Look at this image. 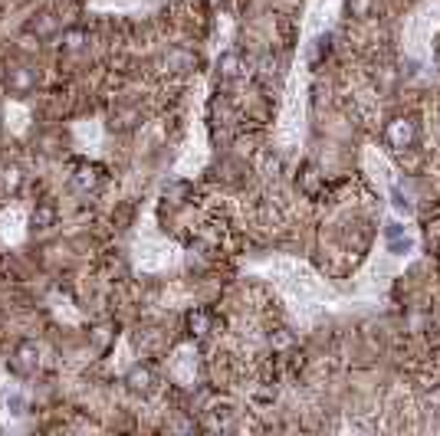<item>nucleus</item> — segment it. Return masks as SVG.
<instances>
[{
    "label": "nucleus",
    "mask_w": 440,
    "mask_h": 436,
    "mask_svg": "<svg viewBox=\"0 0 440 436\" xmlns=\"http://www.w3.org/2000/svg\"><path fill=\"white\" fill-rule=\"evenodd\" d=\"M3 86L10 89V95H30L36 89V73L30 66H10L3 75Z\"/></svg>",
    "instance_id": "f257e3e1"
},
{
    "label": "nucleus",
    "mask_w": 440,
    "mask_h": 436,
    "mask_svg": "<svg viewBox=\"0 0 440 436\" xmlns=\"http://www.w3.org/2000/svg\"><path fill=\"white\" fill-rule=\"evenodd\" d=\"M36 361H40V348L33 345V341H23V345H16L14 367L20 371V374H30V371H36Z\"/></svg>",
    "instance_id": "f03ea898"
},
{
    "label": "nucleus",
    "mask_w": 440,
    "mask_h": 436,
    "mask_svg": "<svg viewBox=\"0 0 440 436\" xmlns=\"http://www.w3.org/2000/svg\"><path fill=\"white\" fill-rule=\"evenodd\" d=\"M410 138H414V132H410V121H395L391 128H388V141L395 145V148H408L410 145Z\"/></svg>",
    "instance_id": "7ed1b4c3"
},
{
    "label": "nucleus",
    "mask_w": 440,
    "mask_h": 436,
    "mask_svg": "<svg viewBox=\"0 0 440 436\" xmlns=\"http://www.w3.org/2000/svg\"><path fill=\"white\" fill-rule=\"evenodd\" d=\"M33 33H36V40H46V36H53L56 33V20L53 14H40L33 20Z\"/></svg>",
    "instance_id": "20e7f679"
},
{
    "label": "nucleus",
    "mask_w": 440,
    "mask_h": 436,
    "mask_svg": "<svg viewBox=\"0 0 440 436\" xmlns=\"http://www.w3.org/2000/svg\"><path fill=\"white\" fill-rule=\"evenodd\" d=\"M53 220H56V207H53V204H43V207L33 210V226H40V230L53 226Z\"/></svg>",
    "instance_id": "39448f33"
},
{
    "label": "nucleus",
    "mask_w": 440,
    "mask_h": 436,
    "mask_svg": "<svg viewBox=\"0 0 440 436\" xmlns=\"http://www.w3.org/2000/svg\"><path fill=\"white\" fill-rule=\"evenodd\" d=\"M82 40H86V33L79 30V27H73V30L62 33V46H66V49H79V46H82Z\"/></svg>",
    "instance_id": "423d86ee"
},
{
    "label": "nucleus",
    "mask_w": 440,
    "mask_h": 436,
    "mask_svg": "<svg viewBox=\"0 0 440 436\" xmlns=\"http://www.w3.org/2000/svg\"><path fill=\"white\" fill-rule=\"evenodd\" d=\"M95 181H99V178H95V167H82V171L76 174V184L82 187V191H89V187H95Z\"/></svg>",
    "instance_id": "0eeeda50"
},
{
    "label": "nucleus",
    "mask_w": 440,
    "mask_h": 436,
    "mask_svg": "<svg viewBox=\"0 0 440 436\" xmlns=\"http://www.w3.org/2000/svg\"><path fill=\"white\" fill-rule=\"evenodd\" d=\"M128 380H132V387H135V391H148L152 371H145V367H141V371H132V377H128Z\"/></svg>",
    "instance_id": "6e6552de"
},
{
    "label": "nucleus",
    "mask_w": 440,
    "mask_h": 436,
    "mask_svg": "<svg viewBox=\"0 0 440 436\" xmlns=\"http://www.w3.org/2000/svg\"><path fill=\"white\" fill-rule=\"evenodd\" d=\"M371 10V0H349V14L351 16H364Z\"/></svg>",
    "instance_id": "1a4fd4ad"
}]
</instances>
